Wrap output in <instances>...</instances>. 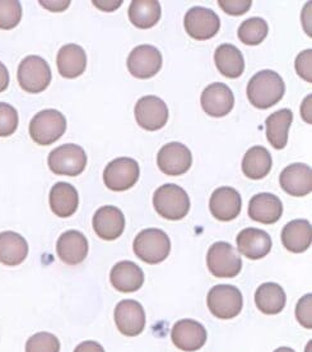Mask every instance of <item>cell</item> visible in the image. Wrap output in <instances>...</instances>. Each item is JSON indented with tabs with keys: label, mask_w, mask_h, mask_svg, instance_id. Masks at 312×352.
Returning <instances> with one entry per match:
<instances>
[{
	"label": "cell",
	"mask_w": 312,
	"mask_h": 352,
	"mask_svg": "<svg viewBox=\"0 0 312 352\" xmlns=\"http://www.w3.org/2000/svg\"><path fill=\"white\" fill-rule=\"evenodd\" d=\"M247 97L252 106L267 110L277 105L286 94V85L277 72H259L252 77L247 85Z\"/></svg>",
	"instance_id": "obj_1"
},
{
	"label": "cell",
	"mask_w": 312,
	"mask_h": 352,
	"mask_svg": "<svg viewBox=\"0 0 312 352\" xmlns=\"http://www.w3.org/2000/svg\"><path fill=\"white\" fill-rule=\"evenodd\" d=\"M157 213L166 220H182L190 210V199L181 186L165 184L159 186L153 195Z\"/></svg>",
	"instance_id": "obj_2"
},
{
	"label": "cell",
	"mask_w": 312,
	"mask_h": 352,
	"mask_svg": "<svg viewBox=\"0 0 312 352\" xmlns=\"http://www.w3.org/2000/svg\"><path fill=\"white\" fill-rule=\"evenodd\" d=\"M133 249L140 261L148 264H158L170 256L171 241L162 230H143L134 240Z\"/></svg>",
	"instance_id": "obj_3"
},
{
	"label": "cell",
	"mask_w": 312,
	"mask_h": 352,
	"mask_svg": "<svg viewBox=\"0 0 312 352\" xmlns=\"http://www.w3.org/2000/svg\"><path fill=\"white\" fill-rule=\"evenodd\" d=\"M67 131V119L60 111L47 109L32 118L30 123V135L40 146H50L63 137Z\"/></svg>",
	"instance_id": "obj_4"
},
{
	"label": "cell",
	"mask_w": 312,
	"mask_h": 352,
	"mask_svg": "<svg viewBox=\"0 0 312 352\" xmlns=\"http://www.w3.org/2000/svg\"><path fill=\"white\" fill-rule=\"evenodd\" d=\"M18 83L28 94H40L50 86L52 69L44 58L26 56L18 67Z\"/></svg>",
	"instance_id": "obj_5"
},
{
	"label": "cell",
	"mask_w": 312,
	"mask_h": 352,
	"mask_svg": "<svg viewBox=\"0 0 312 352\" xmlns=\"http://www.w3.org/2000/svg\"><path fill=\"white\" fill-rule=\"evenodd\" d=\"M207 265L209 272L218 278H234L241 272L243 261L230 243L218 241L209 248Z\"/></svg>",
	"instance_id": "obj_6"
},
{
	"label": "cell",
	"mask_w": 312,
	"mask_h": 352,
	"mask_svg": "<svg viewBox=\"0 0 312 352\" xmlns=\"http://www.w3.org/2000/svg\"><path fill=\"white\" fill-rule=\"evenodd\" d=\"M47 164L56 175L78 176L87 166V155L80 146L67 143L50 152Z\"/></svg>",
	"instance_id": "obj_7"
},
{
	"label": "cell",
	"mask_w": 312,
	"mask_h": 352,
	"mask_svg": "<svg viewBox=\"0 0 312 352\" xmlns=\"http://www.w3.org/2000/svg\"><path fill=\"white\" fill-rule=\"evenodd\" d=\"M207 304L214 317L225 320L232 319L243 310V294L232 285H217L209 291Z\"/></svg>",
	"instance_id": "obj_8"
},
{
	"label": "cell",
	"mask_w": 312,
	"mask_h": 352,
	"mask_svg": "<svg viewBox=\"0 0 312 352\" xmlns=\"http://www.w3.org/2000/svg\"><path fill=\"white\" fill-rule=\"evenodd\" d=\"M139 174L140 170L135 160L129 157L113 160L104 168V185L113 192H125L137 184Z\"/></svg>",
	"instance_id": "obj_9"
},
{
	"label": "cell",
	"mask_w": 312,
	"mask_h": 352,
	"mask_svg": "<svg viewBox=\"0 0 312 352\" xmlns=\"http://www.w3.org/2000/svg\"><path fill=\"white\" fill-rule=\"evenodd\" d=\"M183 26L191 38L205 41L217 35L221 28V21L214 10L204 7H194L185 14Z\"/></svg>",
	"instance_id": "obj_10"
},
{
	"label": "cell",
	"mask_w": 312,
	"mask_h": 352,
	"mask_svg": "<svg viewBox=\"0 0 312 352\" xmlns=\"http://www.w3.org/2000/svg\"><path fill=\"white\" fill-rule=\"evenodd\" d=\"M162 54L152 45H140L131 50L128 56V71L139 80L155 77L162 68Z\"/></svg>",
	"instance_id": "obj_11"
},
{
	"label": "cell",
	"mask_w": 312,
	"mask_h": 352,
	"mask_svg": "<svg viewBox=\"0 0 312 352\" xmlns=\"http://www.w3.org/2000/svg\"><path fill=\"white\" fill-rule=\"evenodd\" d=\"M134 114L140 128L155 132L165 126L168 120V109L162 98L144 96L139 98Z\"/></svg>",
	"instance_id": "obj_12"
},
{
	"label": "cell",
	"mask_w": 312,
	"mask_h": 352,
	"mask_svg": "<svg viewBox=\"0 0 312 352\" xmlns=\"http://www.w3.org/2000/svg\"><path fill=\"white\" fill-rule=\"evenodd\" d=\"M157 164L159 170L166 175H183L192 165V155L185 144L171 142L158 152Z\"/></svg>",
	"instance_id": "obj_13"
},
{
	"label": "cell",
	"mask_w": 312,
	"mask_h": 352,
	"mask_svg": "<svg viewBox=\"0 0 312 352\" xmlns=\"http://www.w3.org/2000/svg\"><path fill=\"white\" fill-rule=\"evenodd\" d=\"M115 323L122 335L139 336L146 328V311L135 300H122L115 308Z\"/></svg>",
	"instance_id": "obj_14"
},
{
	"label": "cell",
	"mask_w": 312,
	"mask_h": 352,
	"mask_svg": "<svg viewBox=\"0 0 312 352\" xmlns=\"http://www.w3.org/2000/svg\"><path fill=\"white\" fill-rule=\"evenodd\" d=\"M207 329L199 322L192 319H181L171 331V340L175 346L185 352L200 350L207 342Z\"/></svg>",
	"instance_id": "obj_15"
},
{
	"label": "cell",
	"mask_w": 312,
	"mask_h": 352,
	"mask_svg": "<svg viewBox=\"0 0 312 352\" xmlns=\"http://www.w3.org/2000/svg\"><path fill=\"white\" fill-rule=\"evenodd\" d=\"M200 102L205 114L212 118H223L234 109V92L225 83L216 82L203 91Z\"/></svg>",
	"instance_id": "obj_16"
},
{
	"label": "cell",
	"mask_w": 312,
	"mask_h": 352,
	"mask_svg": "<svg viewBox=\"0 0 312 352\" xmlns=\"http://www.w3.org/2000/svg\"><path fill=\"white\" fill-rule=\"evenodd\" d=\"M243 199L240 193L231 186H222L216 189L209 201V210L219 221L228 222L240 214Z\"/></svg>",
	"instance_id": "obj_17"
},
{
	"label": "cell",
	"mask_w": 312,
	"mask_h": 352,
	"mask_svg": "<svg viewBox=\"0 0 312 352\" xmlns=\"http://www.w3.org/2000/svg\"><path fill=\"white\" fill-rule=\"evenodd\" d=\"M93 229L98 238L111 241L120 238L125 229V217L118 207L104 206L96 211Z\"/></svg>",
	"instance_id": "obj_18"
},
{
	"label": "cell",
	"mask_w": 312,
	"mask_h": 352,
	"mask_svg": "<svg viewBox=\"0 0 312 352\" xmlns=\"http://www.w3.org/2000/svg\"><path fill=\"white\" fill-rule=\"evenodd\" d=\"M282 189L292 197H304L311 193L312 170L306 164H292L279 175Z\"/></svg>",
	"instance_id": "obj_19"
},
{
	"label": "cell",
	"mask_w": 312,
	"mask_h": 352,
	"mask_svg": "<svg viewBox=\"0 0 312 352\" xmlns=\"http://www.w3.org/2000/svg\"><path fill=\"white\" fill-rule=\"evenodd\" d=\"M236 241L238 253H241L243 256L252 261H258L268 256L273 245V241L268 232L255 228L243 230L237 235Z\"/></svg>",
	"instance_id": "obj_20"
},
{
	"label": "cell",
	"mask_w": 312,
	"mask_h": 352,
	"mask_svg": "<svg viewBox=\"0 0 312 352\" xmlns=\"http://www.w3.org/2000/svg\"><path fill=\"white\" fill-rule=\"evenodd\" d=\"M56 253L60 261L68 265L80 264L87 258V239L77 230L65 231L56 243Z\"/></svg>",
	"instance_id": "obj_21"
},
{
	"label": "cell",
	"mask_w": 312,
	"mask_h": 352,
	"mask_svg": "<svg viewBox=\"0 0 312 352\" xmlns=\"http://www.w3.org/2000/svg\"><path fill=\"white\" fill-rule=\"evenodd\" d=\"M247 213L252 221L264 225H273L283 214V203L274 194H256L249 202Z\"/></svg>",
	"instance_id": "obj_22"
},
{
	"label": "cell",
	"mask_w": 312,
	"mask_h": 352,
	"mask_svg": "<svg viewBox=\"0 0 312 352\" xmlns=\"http://www.w3.org/2000/svg\"><path fill=\"white\" fill-rule=\"evenodd\" d=\"M56 65L61 77L73 80L82 76L86 71L87 55L83 47L79 45H65L58 53Z\"/></svg>",
	"instance_id": "obj_23"
},
{
	"label": "cell",
	"mask_w": 312,
	"mask_h": 352,
	"mask_svg": "<svg viewBox=\"0 0 312 352\" xmlns=\"http://www.w3.org/2000/svg\"><path fill=\"white\" fill-rule=\"evenodd\" d=\"M110 281L116 291L124 294L138 291L144 283V273L142 268L129 261H122L113 265L110 273Z\"/></svg>",
	"instance_id": "obj_24"
},
{
	"label": "cell",
	"mask_w": 312,
	"mask_h": 352,
	"mask_svg": "<svg viewBox=\"0 0 312 352\" xmlns=\"http://www.w3.org/2000/svg\"><path fill=\"white\" fill-rule=\"evenodd\" d=\"M50 208L60 219L73 216L78 210L79 197L77 189L69 183H56L50 190Z\"/></svg>",
	"instance_id": "obj_25"
},
{
	"label": "cell",
	"mask_w": 312,
	"mask_h": 352,
	"mask_svg": "<svg viewBox=\"0 0 312 352\" xmlns=\"http://www.w3.org/2000/svg\"><path fill=\"white\" fill-rule=\"evenodd\" d=\"M282 243L292 253H304L311 247V223L307 220L288 222L282 230Z\"/></svg>",
	"instance_id": "obj_26"
},
{
	"label": "cell",
	"mask_w": 312,
	"mask_h": 352,
	"mask_svg": "<svg viewBox=\"0 0 312 352\" xmlns=\"http://www.w3.org/2000/svg\"><path fill=\"white\" fill-rule=\"evenodd\" d=\"M28 256L26 239L14 231L0 232V263L14 267L22 263Z\"/></svg>",
	"instance_id": "obj_27"
},
{
	"label": "cell",
	"mask_w": 312,
	"mask_h": 352,
	"mask_svg": "<svg viewBox=\"0 0 312 352\" xmlns=\"http://www.w3.org/2000/svg\"><path fill=\"white\" fill-rule=\"evenodd\" d=\"M214 62L219 73L225 78H238L245 71V59L238 47L232 44L218 46L214 53Z\"/></svg>",
	"instance_id": "obj_28"
},
{
	"label": "cell",
	"mask_w": 312,
	"mask_h": 352,
	"mask_svg": "<svg viewBox=\"0 0 312 352\" xmlns=\"http://www.w3.org/2000/svg\"><path fill=\"white\" fill-rule=\"evenodd\" d=\"M287 295L283 287L274 282H267L255 292V304L261 313L268 316L279 314L286 307Z\"/></svg>",
	"instance_id": "obj_29"
},
{
	"label": "cell",
	"mask_w": 312,
	"mask_h": 352,
	"mask_svg": "<svg viewBox=\"0 0 312 352\" xmlns=\"http://www.w3.org/2000/svg\"><path fill=\"white\" fill-rule=\"evenodd\" d=\"M293 122V113L289 109H282L269 116L265 122L267 137L273 148L283 150L288 143V132Z\"/></svg>",
	"instance_id": "obj_30"
},
{
	"label": "cell",
	"mask_w": 312,
	"mask_h": 352,
	"mask_svg": "<svg viewBox=\"0 0 312 352\" xmlns=\"http://www.w3.org/2000/svg\"><path fill=\"white\" fill-rule=\"evenodd\" d=\"M161 14L162 9L157 0H133L128 10L131 23L142 30L156 26Z\"/></svg>",
	"instance_id": "obj_31"
},
{
	"label": "cell",
	"mask_w": 312,
	"mask_h": 352,
	"mask_svg": "<svg viewBox=\"0 0 312 352\" xmlns=\"http://www.w3.org/2000/svg\"><path fill=\"white\" fill-rule=\"evenodd\" d=\"M271 156L269 151L261 146H254L245 153L243 159V171L252 180H260L271 170Z\"/></svg>",
	"instance_id": "obj_32"
},
{
	"label": "cell",
	"mask_w": 312,
	"mask_h": 352,
	"mask_svg": "<svg viewBox=\"0 0 312 352\" xmlns=\"http://www.w3.org/2000/svg\"><path fill=\"white\" fill-rule=\"evenodd\" d=\"M269 34V26L265 19L252 17L243 21L238 28V38L241 43L249 46L261 44Z\"/></svg>",
	"instance_id": "obj_33"
},
{
	"label": "cell",
	"mask_w": 312,
	"mask_h": 352,
	"mask_svg": "<svg viewBox=\"0 0 312 352\" xmlns=\"http://www.w3.org/2000/svg\"><path fill=\"white\" fill-rule=\"evenodd\" d=\"M22 18V6L17 0H0V28L13 30Z\"/></svg>",
	"instance_id": "obj_34"
},
{
	"label": "cell",
	"mask_w": 312,
	"mask_h": 352,
	"mask_svg": "<svg viewBox=\"0 0 312 352\" xmlns=\"http://www.w3.org/2000/svg\"><path fill=\"white\" fill-rule=\"evenodd\" d=\"M26 352H60V342L56 336L40 332L28 338Z\"/></svg>",
	"instance_id": "obj_35"
},
{
	"label": "cell",
	"mask_w": 312,
	"mask_h": 352,
	"mask_svg": "<svg viewBox=\"0 0 312 352\" xmlns=\"http://www.w3.org/2000/svg\"><path fill=\"white\" fill-rule=\"evenodd\" d=\"M19 118L17 110L7 102H0V137H9L17 131Z\"/></svg>",
	"instance_id": "obj_36"
},
{
	"label": "cell",
	"mask_w": 312,
	"mask_h": 352,
	"mask_svg": "<svg viewBox=\"0 0 312 352\" xmlns=\"http://www.w3.org/2000/svg\"><path fill=\"white\" fill-rule=\"evenodd\" d=\"M218 6L230 16H243L252 8V0H218Z\"/></svg>",
	"instance_id": "obj_37"
},
{
	"label": "cell",
	"mask_w": 312,
	"mask_h": 352,
	"mask_svg": "<svg viewBox=\"0 0 312 352\" xmlns=\"http://www.w3.org/2000/svg\"><path fill=\"white\" fill-rule=\"evenodd\" d=\"M311 300L312 295H304L302 299L298 301L297 308H296V317L297 320L307 329L312 328V319H311Z\"/></svg>",
	"instance_id": "obj_38"
},
{
	"label": "cell",
	"mask_w": 312,
	"mask_h": 352,
	"mask_svg": "<svg viewBox=\"0 0 312 352\" xmlns=\"http://www.w3.org/2000/svg\"><path fill=\"white\" fill-rule=\"evenodd\" d=\"M311 55L312 50H304L296 58V72L300 77H302L307 82H312L311 73Z\"/></svg>",
	"instance_id": "obj_39"
},
{
	"label": "cell",
	"mask_w": 312,
	"mask_h": 352,
	"mask_svg": "<svg viewBox=\"0 0 312 352\" xmlns=\"http://www.w3.org/2000/svg\"><path fill=\"white\" fill-rule=\"evenodd\" d=\"M74 352H104V347L95 341H86L76 347Z\"/></svg>",
	"instance_id": "obj_40"
},
{
	"label": "cell",
	"mask_w": 312,
	"mask_h": 352,
	"mask_svg": "<svg viewBox=\"0 0 312 352\" xmlns=\"http://www.w3.org/2000/svg\"><path fill=\"white\" fill-rule=\"evenodd\" d=\"M40 4L44 8L52 10V12H61V10H65L69 7L70 1H44V0H40Z\"/></svg>",
	"instance_id": "obj_41"
},
{
	"label": "cell",
	"mask_w": 312,
	"mask_h": 352,
	"mask_svg": "<svg viewBox=\"0 0 312 352\" xmlns=\"http://www.w3.org/2000/svg\"><path fill=\"white\" fill-rule=\"evenodd\" d=\"M122 1H100V0H93V6L101 10L106 12H113L115 9L119 8L122 6Z\"/></svg>",
	"instance_id": "obj_42"
},
{
	"label": "cell",
	"mask_w": 312,
	"mask_h": 352,
	"mask_svg": "<svg viewBox=\"0 0 312 352\" xmlns=\"http://www.w3.org/2000/svg\"><path fill=\"white\" fill-rule=\"evenodd\" d=\"M9 87V72L7 67L0 62V92H4Z\"/></svg>",
	"instance_id": "obj_43"
},
{
	"label": "cell",
	"mask_w": 312,
	"mask_h": 352,
	"mask_svg": "<svg viewBox=\"0 0 312 352\" xmlns=\"http://www.w3.org/2000/svg\"><path fill=\"white\" fill-rule=\"evenodd\" d=\"M274 352H296L295 350H292V349H289V347H279Z\"/></svg>",
	"instance_id": "obj_44"
}]
</instances>
